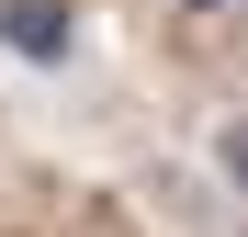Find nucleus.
<instances>
[{
	"instance_id": "obj_2",
	"label": "nucleus",
	"mask_w": 248,
	"mask_h": 237,
	"mask_svg": "<svg viewBox=\"0 0 248 237\" xmlns=\"http://www.w3.org/2000/svg\"><path fill=\"white\" fill-rule=\"evenodd\" d=\"M215 181L248 204V113H226V125H215Z\"/></svg>"
},
{
	"instance_id": "obj_1",
	"label": "nucleus",
	"mask_w": 248,
	"mask_h": 237,
	"mask_svg": "<svg viewBox=\"0 0 248 237\" xmlns=\"http://www.w3.org/2000/svg\"><path fill=\"white\" fill-rule=\"evenodd\" d=\"M0 57L68 68V57H79V0H0Z\"/></svg>"
},
{
	"instance_id": "obj_3",
	"label": "nucleus",
	"mask_w": 248,
	"mask_h": 237,
	"mask_svg": "<svg viewBox=\"0 0 248 237\" xmlns=\"http://www.w3.org/2000/svg\"><path fill=\"white\" fill-rule=\"evenodd\" d=\"M181 12H226V0H181Z\"/></svg>"
}]
</instances>
